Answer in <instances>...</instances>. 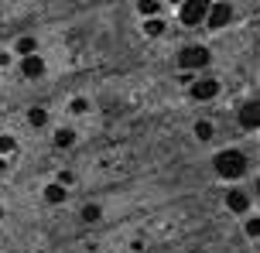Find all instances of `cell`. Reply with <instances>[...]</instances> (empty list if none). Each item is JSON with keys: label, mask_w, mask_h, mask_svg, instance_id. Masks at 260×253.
<instances>
[{"label": "cell", "mask_w": 260, "mask_h": 253, "mask_svg": "<svg viewBox=\"0 0 260 253\" xmlns=\"http://www.w3.org/2000/svg\"><path fill=\"white\" fill-rule=\"evenodd\" d=\"M243 171H247V158L240 151H222V154H216V174L219 178H240Z\"/></svg>", "instance_id": "6da1fadb"}, {"label": "cell", "mask_w": 260, "mask_h": 253, "mask_svg": "<svg viewBox=\"0 0 260 253\" xmlns=\"http://www.w3.org/2000/svg\"><path fill=\"white\" fill-rule=\"evenodd\" d=\"M178 65L182 68H206L209 65V48H202V45H188V48H182Z\"/></svg>", "instance_id": "7a4b0ae2"}, {"label": "cell", "mask_w": 260, "mask_h": 253, "mask_svg": "<svg viewBox=\"0 0 260 253\" xmlns=\"http://www.w3.org/2000/svg\"><path fill=\"white\" fill-rule=\"evenodd\" d=\"M178 17H182V24H199V21L209 17V4H202V0H188V4L178 7Z\"/></svg>", "instance_id": "3957f363"}, {"label": "cell", "mask_w": 260, "mask_h": 253, "mask_svg": "<svg viewBox=\"0 0 260 253\" xmlns=\"http://www.w3.org/2000/svg\"><path fill=\"white\" fill-rule=\"evenodd\" d=\"M240 123L247 127V130H257L260 127V99H250L240 106Z\"/></svg>", "instance_id": "277c9868"}, {"label": "cell", "mask_w": 260, "mask_h": 253, "mask_svg": "<svg viewBox=\"0 0 260 253\" xmlns=\"http://www.w3.org/2000/svg\"><path fill=\"white\" fill-rule=\"evenodd\" d=\"M230 17H233V7H230V4H212V7H209V24L212 27H222L226 24V21H230Z\"/></svg>", "instance_id": "5b68a950"}, {"label": "cell", "mask_w": 260, "mask_h": 253, "mask_svg": "<svg viewBox=\"0 0 260 253\" xmlns=\"http://www.w3.org/2000/svg\"><path fill=\"white\" fill-rule=\"evenodd\" d=\"M192 96L195 99H212V96H219V82L216 79H202L192 86Z\"/></svg>", "instance_id": "8992f818"}, {"label": "cell", "mask_w": 260, "mask_h": 253, "mask_svg": "<svg viewBox=\"0 0 260 253\" xmlns=\"http://www.w3.org/2000/svg\"><path fill=\"white\" fill-rule=\"evenodd\" d=\"M21 72H24L27 79H38L41 72H45V62H41V58H35V55H31V58H24V62H21Z\"/></svg>", "instance_id": "52a82bcc"}, {"label": "cell", "mask_w": 260, "mask_h": 253, "mask_svg": "<svg viewBox=\"0 0 260 253\" xmlns=\"http://www.w3.org/2000/svg\"><path fill=\"white\" fill-rule=\"evenodd\" d=\"M226 205H230L233 212H247V195H243V192H230V195H226Z\"/></svg>", "instance_id": "ba28073f"}, {"label": "cell", "mask_w": 260, "mask_h": 253, "mask_svg": "<svg viewBox=\"0 0 260 253\" xmlns=\"http://www.w3.org/2000/svg\"><path fill=\"white\" fill-rule=\"evenodd\" d=\"M45 199H48V202H62L65 199V188L62 185H48V188H45Z\"/></svg>", "instance_id": "9c48e42d"}, {"label": "cell", "mask_w": 260, "mask_h": 253, "mask_svg": "<svg viewBox=\"0 0 260 253\" xmlns=\"http://www.w3.org/2000/svg\"><path fill=\"white\" fill-rule=\"evenodd\" d=\"M195 137H199V140H209V137H212V123L199 120V123H195Z\"/></svg>", "instance_id": "30bf717a"}, {"label": "cell", "mask_w": 260, "mask_h": 253, "mask_svg": "<svg viewBox=\"0 0 260 253\" xmlns=\"http://www.w3.org/2000/svg\"><path fill=\"white\" fill-rule=\"evenodd\" d=\"M31 52H35V38H21V41H17V55L31 58Z\"/></svg>", "instance_id": "8fae6325"}, {"label": "cell", "mask_w": 260, "mask_h": 253, "mask_svg": "<svg viewBox=\"0 0 260 253\" xmlns=\"http://www.w3.org/2000/svg\"><path fill=\"white\" fill-rule=\"evenodd\" d=\"M27 120H31V127H45L48 113H45V110H31V113H27Z\"/></svg>", "instance_id": "7c38bea8"}, {"label": "cell", "mask_w": 260, "mask_h": 253, "mask_svg": "<svg viewBox=\"0 0 260 253\" xmlns=\"http://www.w3.org/2000/svg\"><path fill=\"white\" fill-rule=\"evenodd\" d=\"M144 31H147L151 38H157V34H165V24H161V17H157V21H147V24H144Z\"/></svg>", "instance_id": "4fadbf2b"}, {"label": "cell", "mask_w": 260, "mask_h": 253, "mask_svg": "<svg viewBox=\"0 0 260 253\" xmlns=\"http://www.w3.org/2000/svg\"><path fill=\"white\" fill-rule=\"evenodd\" d=\"M137 7H141L144 14H161V0H141Z\"/></svg>", "instance_id": "5bb4252c"}, {"label": "cell", "mask_w": 260, "mask_h": 253, "mask_svg": "<svg viewBox=\"0 0 260 253\" xmlns=\"http://www.w3.org/2000/svg\"><path fill=\"white\" fill-rule=\"evenodd\" d=\"M82 219H86V223H96V219H100V205H86V209H82Z\"/></svg>", "instance_id": "9a60e30c"}, {"label": "cell", "mask_w": 260, "mask_h": 253, "mask_svg": "<svg viewBox=\"0 0 260 253\" xmlns=\"http://www.w3.org/2000/svg\"><path fill=\"white\" fill-rule=\"evenodd\" d=\"M55 144L69 147V144H72V130H58V133H55Z\"/></svg>", "instance_id": "2e32d148"}, {"label": "cell", "mask_w": 260, "mask_h": 253, "mask_svg": "<svg viewBox=\"0 0 260 253\" xmlns=\"http://www.w3.org/2000/svg\"><path fill=\"white\" fill-rule=\"evenodd\" d=\"M247 236H260V219H250L247 223Z\"/></svg>", "instance_id": "e0dca14e"}, {"label": "cell", "mask_w": 260, "mask_h": 253, "mask_svg": "<svg viewBox=\"0 0 260 253\" xmlns=\"http://www.w3.org/2000/svg\"><path fill=\"white\" fill-rule=\"evenodd\" d=\"M7 151H14V140L11 137H0V154H7Z\"/></svg>", "instance_id": "ac0fdd59"}, {"label": "cell", "mask_w": 260, "mask_h": 253, "mask_svg": "<svg viewBox=\"0 0 260 253\" xmlns=\"http://www.w3.org/2000/svg\"><path fill=\"white\" fill-rule=\"evenodd\" d=\"M58 182H62V188H65V185H72L76 178H72V174H69V171H62V174H58Z\"/></svg>", "instance_id": "d6986e66"}, {"label": "cell", "mask_w": 260, "mask_h": 253, "mask_svg": "<svg viewBox=\"0 0 260 253\" xmlns=\"http://www.w3.org/2000/svg\"><path fill=\"white\" fill-rule=\"evenodd\" d=\"M0 171H4V161H0Z\"/></svg>", "instance_id": "ffe728a7"}, {"label": "cell", "mask_w": 260, "mask_h": 253, "mask_svg": "<svg viewBox=\"0 0 260 253\" xmlns=\"http://www.w3.org/2000/svg\"><path fill=\"white\" fill-rule=\"evenodd\" d=\"M0 219H4V209H0Z\"/></svg>", "instance_id": "44dd1931"}, {"label": "cell", "mask_w": 260, "mask_h": 253, "mask_svg": "<svg viewBox=\"0 0 260 253\" xmlns=\"http://www.w3.org/2000/svg\"><path fill=\"white\" fill-rule=\"evenodd\" d=\"M257 192H260V185H257Z\"/></svg>", "instance_id": "7402d4cb"}]
</instances>
